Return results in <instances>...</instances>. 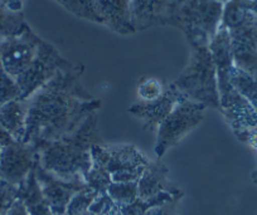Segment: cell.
Here are the masks:
<instances>
[{
    "mask_svg": "<svg viewBox=\"0 0 257 215\" xmlns=\"http://www.w3.org/2000/svg\"><path fill=\"white\" fill-rule=\"evenodd\" d=\"M33 171L36 174L38 184L41 186L42 194L48 202L53 215H64L71 199L87 186L85 179H76L72 181H64L52 175L42 167L37 156Z\"/></svg>",
    "mask_w": 257,
    "mask_h": 215,
    "instance_id": "cell-10",
    "label": "cell"
},
{
    "mask_svg": "<svg viewBox=\"0 0 257 215\" xmlns=\"http://www.w3.org/2000/svg\"><path fill=\"white\" fill-rule=\"evenodd\" d=\"M18 200V186L0 180V215H6Z\"/></svg>",
    "mask_w": 257,
    "mask_h": 215,
    "instance_id": "cell-23",
    "label": "cell"
},
{
    "mask_svg": "<svg viewBox=\"0 0 257 215\" xmlns=\"http://www.w3.org/2000/svg\"><path fill=\"white\" fill-rule=\"evenodd\" d=\"M18 199L24 202L28 215H53L48 202L42 194L34 171H32L23 184L18 186Z\"/></svg>",
    "mask_w": 257,
    "mask_h": 215,
    "instance_id": "cell-14",
    "label": "cell"
},
{
    "mask_svg": "<svg viewBox=\"0 0 257 215\" xmlns=\"http://www.w3.org/2000/svg\"><path fill=\"white\" fill-rule=\"evenodd\" d=\"M42 42L27 26L21 33L0 42V62L7 73L14 80L26 73L36 59Z\"/></svg>",
    "mask_w": 257,
    "mask_h": 215,
    "instance_id": "cell-8",
    "label": "cell"
},
{
    "mask_svg": "<svg viewBox=\"0 0 257 215\" xmlns=\"http://www.w3.org/2000/svg\"><path fill=\"white\" fill-rule=\"evenodd\" d=\"M138 192L140 199H152L162 192L172 196L183 194L182 190L169 180V170L162 161H150L138 180Z\"/></svg>",
    "mask_w": 257,
    "mask_h": 215,
    "instance_id": "cell-12",
    "label": "cell"
},
{
    "mask_svg": "<svg viewBox=\"0 0 257 215\" xmlns=\"http://www.w3.org/2000/svg\"><path fill=\"white\" fill-rule=\"evenodd\" d=\"M172 199L173 196L170 194H168V192H162V194L147 200L138 197L137 200H134L130 204L120 207V211L121 215H145L150 209H153L155 206H159V205L164 204V202L169 201Z\"/></svg>",
    "mask_w": 257,
    "mask_h": 215,
    "instance_id": "cell-18",
    "label": "cell"
},
{
    "mask_svg": "<svg viewBox=\"0 0 257 215\" xmlns=\"http://www.w3.org/2000/svg\"><path fill=\"white\" fill-rule=\"evenodd\" d=\"M206 106L190 100L178 103L164 121L158 126L154 151L158 157L164 156L170 147L175 146L190 131L198 127L204 120Z\"/></svg>",
    "mask_w": 257,
    "mask_h": 215,
    "instance_id": "cell-6",
    "label": "cell"
},
{
    "mask_svg": "<svg viewBox=\"0 0 257 215\" xmlns=\"http://www.w3.org/2000/svg\"><path fill=\"white\" fill-rule=\"evenodd\" d=\"M37 151L22 141H12L0 152V180L14 186H21L33 171Z\"/></svg>",
    "mask_w": 257,
    "mask_h": 215,
    "instance_id": "cell-9",
    "label": "cell"
},
{
    "mask_svg": "<svg viewBox=\"0 0 257 215\" xmlns=\"http://www.w3.org/2000/svg\"><path fill=\"white\" fill-rule=\"evenodd\" d=\"M251 179H252V182H253V184L257 186V169L254 170V171H252Z\"/></svg>",
    "mask_w": 257,
    "mask_h": 215,
    "instance_id": "cell-27",
    "label": "cell"
},
{
    "mask_svg": "<svg viewBox=\"0 0 257 215\" xmlns=\"http://www.w3.org/2000/svg\"><path fill=\"white\" fill-rule=\"evenodd\" d=\"M183 195H184V192L179 195H175V196H173L172 200L159 205V206L153 207L145 215H179V212H178V205H179Z\"/></svg>",
    "mask_w": 257,
    "mask_h": 215,
    "instance_id": "cell-24",
    "label": "cell"
},
{
    "mask_svg": "<svg viewBox=\"0 0 257 215\" xmlns=\"http://www.w3.org/2000/svg\"><path fill=\"white\" fill-rule=\"evenodd\" d=\"M173 85L188 100L219 111L216 66L206 49H198L190 66Z\"/></svg>",
    "mask_w": 257,
    "mask_h": 215,
    "instance_id": "cell-4",
    "label": "cell"
},
{
    "mask_svg": "<svg viewBox=\"0 0 257 215\" xmlns=\"http://www.w3.org/2000/svg\"><path fill=\"white\" fill-rule=\"evenodd\" d=\"M0 152H2V146H0Z\"/></svg>",
    "mask_w": 257,
    "mask_h": 215,
    "instance_id": "cell-28",
    "label": "cell"
},
{
    "mask_svg": "<svg viewBox=\"0 0 257 215\" xmlns=\"http://www.w3.org/2000/svg\"><path fill=\"white\" fill-rule=\"evenodd\" d=\"M106 194L111 197L118 207L130 204L139 197L138 192V181L130 182H111Z\"/></svg>",
    "mask_w": 257,
    "mask_h": 215,
    "instance_id": "cell-17",
    "label": "cell"
},
{
    "mask_svg": "<svg viewBox=\"0 0 257 215\" xmlns=\"http://www.w3.org/2000/svg\"><path fill=\"white\" fill-rule=\"evenodd\" d=\"M165 88L167 83H163L157 78H147L138 87V96L142 102H152L164 93Z\"/></svg>",
    "mask_w": 257,
    "mask_h": 215,
    "instance_id": "cell-22",
    "label": "cell"
},
{
    "mask_svg": "<svg viewBox=\"0 0 257 215\" xmlns=\"http://www.w3.org/2000/svg\"><path fill=\"white\" fill-rule=\"evenodd\" d=\"M92 162L102 166L112 182L138 181L149 160L133 145L95 143L91 149Z\"/></svg>",
    "mask_w": 257,
    "mask_h": 215,
    "instance_id": "cell-5",
    "label": "cell"
},
{
    "mask_svg": "<svg viewBox=\"0 0 257 215\" xmlns=\"http://www.w3.org/2000/svg\"><path fill=\"white\" fill-rule=\"evenodd\" d=\"M254 130H256V131H257V126H256V127H254Z\"/></svg>",
    "mask_w": 257,
    "mask_h": 215,
    "instance_id": "cell-29",
    "label": "cell"
},
{
    "mask_svg": "<svg viewBox=\"0 0 257 215\" xmlns=\"http://www.w3.org/2000/svg\"><path fill=\"white\" fill-rule=\"evenodd\" d=\"M70 68L56 51L49 44L42 42L41 48L33 63L26 73L17 78V83L21 90V100H28L37 91L41 90L49 82L58 72Z\"/></svg>",
    "mask_w": 257,
    "mask_h": 215,
    "instance_id": "cell-7",
    "label": "cell"
},
{
    "mask_svg": "<svg viewBox=\"0 0 257 215\" xmlns=\"http://www.w3.org/2000/svg\"><path fill=\"white\" fill-rule=\"evenodd\" d=\"M6 215H28V210H27L24 202L21 199H18Z\"/></svg>",
    "mask_w": 257,
    "mask_h": 215,
    "instance_id": "cell-25",
    "label": "cell"
},
{
    "mask_svg": "<svg viewBox=\"0 0 257 215\" xmlns=\"http://www.w3.org/2000/svg\"><path fill=\"white\" fill-rule=\"evenodd\" d=\"M24 27L22 13L0 2V42L21 33Z\"/></svg>",
    "mask_w": 257,
    "mask_h": 215,
    "instance_id": "cell-16",
    "label": "cell"
},
{
    "mask_svg": "<svg viewBox=\"0 0 257 215\" xmlns=\"http://www.w3.org/2000/svg\"><path fill=\"white\" fill-rule=\"evenodd\" d=\"M82 71L64 69L28 98L26 133L22 142L34 150L43 143L72 135L86 118L97 112L95 100L80 82Z\"/></svg>",
    "mask_w": 257,
    "mask_h": 215,
    "instance_id": "cell-1",
    "label": "cell"
},
{
    "mask_svg": "<svg viewBox=\"0 0 257 215\" xmlns=\"http://www.w3.org/2000/svg\"><path fill=\"white\" fill-rule=\"evenodd\" d=\"M183 100H188V98H185L172 83V85H167L164 93L159 98L152 102L139 101L132 107H128L127 111L130 115L140 120L145 131H153L158 128V126L172 112L173 108Z\"/></svg>",
    "mask_w": 257,
    "mask_h": 215,
    "instance_id": "cell-11",
    "label": "cell"
},
{
    "mask_svg": "<svg viewBox=\"0 0 257 215\" xmlns=\"http://www.w3.org/2000/svg\"><path fill=\"white\" fill-rule=\"evenodd\" d=\"M98 192L96 190H93L92 187L87 186L85 189H82L81 191H78L75 196L71 199L70 204H68L67 209L64 215H81L83 212L87 211L90 209V206L92 205V202L97 199Z\"/></svg>",
    "mask_w": 257,
    "mask_h": 215,
    "instance_id": "cell-19",
    "label": "cell"
},
{
    "mask_svg": "<svg viewBox=\"0 0 257 215\" xmlns=\"http://www.w3.org/2000/svg\"><path fill=\"white\" fill-rule=\"evenodd\" d=\"M28 113V100H16L0 106V127L14 140L23 141Z\"/></svg>",
    "mask_w": 257,
    "mask_h": 215,
    "instance_id": "cell-13",
    "label": "cell"
},
{
    "mask_svg": "<svg viewBox=\"0 0 257 215\" xmlns=\"http://www.w3.org/2000/svg\"><path fill=\"white\" fill-rule=\"evenodd\" d=\"M85 181L88 186L92 187L93 190H96L101 195L107 191V187L110 186L112 180H111L108 172L102 166L92 162V166H91L88 174L86 175Z\"/></svg>",
    "mask_w": 257,
    "mask_h": 215,
    "instance_id": "cell-21",
    "label": "cell"
},
{
    "mask_svg": "<svg viewBox=\"0 0 257 215\" xmlns=\"http://www.w3.org/2000/svg\"><path fill=\"white\" fill-rule=\"evenodd\" d=\"M97 112L86 118L77 131L39 146L37 151L42 167L64 181L85 179L92 166L91 149L100 142Z\"/></svg>",
    "mask_w": 257,
    "mask_h": 215,
    "instance_id": "cell-2",
    "label": "cell"
},
{
    "mask_svg": "<svg viewBox=\"0 0 257 215\" xmlns=\"http://www.w3.org/2000/svg\"><path fill=\"white\" fill-rule=\"evenodd\" d=\"M244 7L257 18V0H243Z\"/></svg>",
    "mask_w": 257,
    "mask_h": 215,
    "instance_id": "cell-26",
    "label": "cell"
},
{
    "mask_svg": "<svg viewBox=\"0 0 257 215\" xmlns=\"http://www.w3.org/2000/svg\"><path fill=\"white\" fill-rule=\"evenodd\" d=\"M16 100H21V90L18 83L7 73L0 62V106Z\"/></svg>",
    "mask_w": 257,
    "mask_h": 215,
    "instance_id": "cell-20",
    "label": "cell"
},
{
    "mask_svg": "<svg viewBox=\"0 0 257 215\" xmlns=\"http://www.w3.org/2000/svg\"><path fill=\"white\" fill-rule=\"evenodd\" d=\"M229 82L242 97L251 103L257 112V77L233 66L229 72Z\"/></svg>",
    "mask_w": 257,
    "mask_h": 215,
    "instance_id": "cell-15",
    "label": "cell"
},
{
    "mask_svg": "<svg viewBox=\"0 0 257 215\" xmlns=\"http://www.w3.org/2000/svg\"><path fill=\"white\" fill-rule=\"evenodd\" d=\"M223 28L228 31L234 66L257 77V18L243 0H231L223 12Z\"/></svg>",
    "mask_w": 257,
    "mask_h": 215,
    "instance_id": "cell-3",
    "label": "cell"
}]
</instances>
